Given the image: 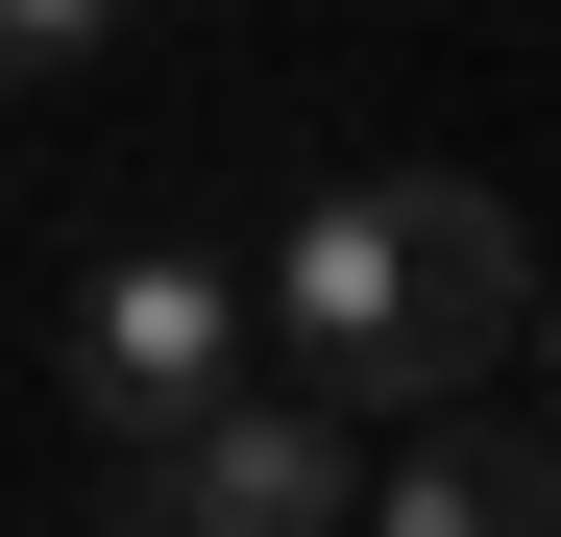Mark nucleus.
<instances>
[{
	"instance_id": "f257e3e1",
	"label": "nucleus",
	"mask_w": 561,
	"mask_h": 537,
	"mask_svg": "<svg viewBox=\"0 0 561 537\" xmlns=\"http://www.w3.org/2000/svg\"><path fill=\"white\" fill-rule=\"evenodd\" d=\"M268 318H294L318 415H463L513 367V318H537V244H513V196H463V171H342L294 220V268H268Z\"/></svg>"
},
{
	"instance_id": "f03ea898",
	"label": "nucleus",
	"mask_w": 561,
	"mask_h": 537,
	"mask_svg": "<svg viewBox=\"0 0 561 537\" xmlns=\"http://www.w3.org/2000/svg\"><path fill=\"white\" fill-rule=\"evenodd\" d=\"M73 391H99L123 465H171V439L244 391V294H220L196 244H99V268H73Z\"/></svg>"
},
{
	"instance_id": "7ed1b4c3",
	"label": "nucleus",
	"mask_w": 561,
	"mask_h": 537,
	"mask_svg": "<svg viewBox=\"0 0 561 537\" xmlns=\"http://www.w3.org/2000/svg\"><path fill=\"white\" fill-rule=\"evenodd\" d=\"M342 513H366V465L318 391H220L171 465H123V537H342Z\"/></svg>"
},
{
	"instance_id": "20e7f679",
	"label": "nucleus",
	"mask_w": 561,
	"mask_h": 537,
	"mask_svg": "<svg viewBox=\"0 0 561 537\" xmlns=\"http://www.w3.org/2000/svg\"><path fill=\"white\" fill-rule=\"evenodd\" d=\"M391 537H561V439H537L513 391L415 415V465H391Z\"/></svg>"
},
{
	"instance_id": "39448f33",
	"label": "nucleus",
	"mask_w": 561,
	"mask_h": 537,
	"mask_svg": "<svg viewBox=\"0 0 561 537\" xmlns=\"http://www.w3.org/2000/svg\"><path fill=\"white\" fill-rule=\"evenodd\" d=\"M73 49H99V0H0V99H49Z\"/></svg>"
},
{
	"instance_id": "423d86ee",
	"label": "nucleus",
	"mask_w": 561,
	"mask_h": 537,
	"mask_svg": "<svg viewBox=\"0 0 561 537\" xmlns=\"http://www.w3.org/2000/svg\"><path fill=\"white\" fill-rule=\"evenodd\" d=\"M537 439H561V294H537Z\"/></svg>"
}]
</instances>
